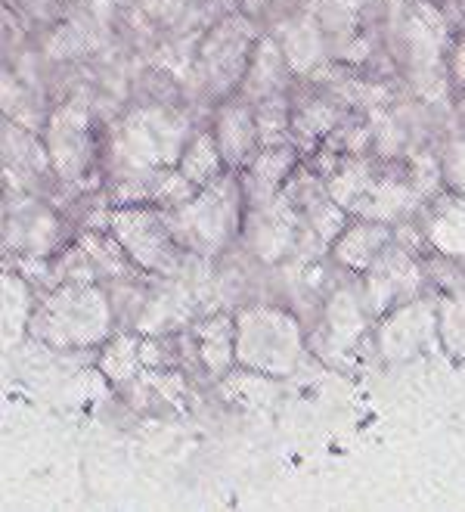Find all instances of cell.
Returning <instances> with one entry per match:
<instances>
[{
    "instance_id": "obj_4",
    "label": "cell",
    "mask_w": 465,
    "mask_h": 512,
    "mask_svg": "<svg viewBox=\"0 0 465 512\" xmlns=\"http://www.w3.org/2000/svg\"><path fill=\"white\" fill-rule=\"evenodd\" d=\"M214 140L221 146L224 162L233 171H242L248 162L258 156L261 146V131H258V118L245 103H227L217 115V128H214Z\"/></svg>"
},
{
    "instance_id": "obj_8",
    "label": "cell",
    "mask_w": 465,
    "mask_h": 512,
    "mask_svg": "<svg viewBox=\"0 0 465 512\" xmlns=\"http://www.w3.org/2000/svg\"><path fill=\"white\" fill-rule=\"evenodd\" d=\"M453 72H456V81L465 87V41L456 47V56H453Z\"/></svg>"
},
{
    "instance_id": "obj_7",
    "label": "cell",
    "mask_w": 465,
    "mask_h": 512,
    "mask_svg": "<svg viewBox=\"0 0 465 512\" xmlns=\"http://www.w3.org/2000/svg\"><path fill=\"white\" fill-rule=\"evenodd\" d=\"M441 174L453 193L465 196V140H456L447 146V153L441 159Z\"/></svg>"
},
{
    "instance_id": "obj_2",
    "label": "cell",
    "mask_w": 465,
    "mask_h": 512,
    "mask_svg": "<svg viewBox=\"0 0 465 512\" xmlns=\"http://www.w3.org/2000/svg\"><path fill=\"white\" fill-rule=\"evenodd\" d=\"M109 227L115 243L128 252L134 264H140L149 274H174V267L180 264L183 243L174 233L168 208H155V205L115 208L109 215Z\"/></svg>"
},
{
    "instance_id": "obj_5",
    "label": "cell",
    "mask_w": 465,
    "mask_h": 512,
    "mask_svg": "<svg viewBox=\"0 0 465 512\" xmlns=\"http://www.w3.org/2000/svg\"><path fill=\"white\" fill-rule=\"evenodd\" d=\"M388 227L385 221H372V218H363V221H354L348 224L345 230L338 233L335 239V252L338 258L357 267V270H366L372 261H379L382 249L388 246Z\"/></svg>"
},
{
    "instance_id": "obj_6",
    "label": "cell",
    "mask_w": 465,
    "mask_h": 512,
    "mask_svg": "<svg viewBox=\"0 0 465 512\" xmlns=\"http://www.w3.org/2000/svg\"><path fill=\"white\" fill-rule=\"evenodd\" d=\"M180 171L190 177L196 187H208L211 180H217L224 171H230L214 134H196L193 137V143L186 146V153L180 159Z\"/></svg>"
},
{
    "instance_id": "obj_9",
    "label": "cell",
    "mask_w": 465,
    "mask_h": 512,
    "mask_svg": "<svg viewBox=\"0 0 465 512\" xmlns=\"http://www.w3.org/2000/svg\"><path fill=\"white\" fill-rule=\"evenodd\" d=\"M459 115H462V122H465V97L459 100Z\"/></svg>"
},
{
    "instance_id": "obj_1",
    "label": "cell",
    "mask_w": 465,
    "mask_h": 512,
    "mask_svg": "<svg viewBox=\"0 0 465 512\" xmlns=\"http://www.w3.org/2000/svg\"><path fill=\"white\" fill-rule=\"evenodd\" d=\"M245 190L242 177L230 168L208 187L196 193L193 202L180 208H168L174 233L183 243V249L196 252H217L227 239L239 230V208H242Z\"/></svg>"
},
{
    "instance_id": "obj_3",
    "label": "cell",
    "mask_w": 465,
    "mask_h": 512,
    "mask_svg": "<svg viewBox=\"0 0 465 512\" xmlns=\"http://www.w3.org/2000/svg\"><path fill=\"white\" fill-rule=\"evenodd\" d=\"M419 230L425 243L434 246L441 255L465 258V196L450 190L422 202Z\"/></svg>"
}]
</instances>
